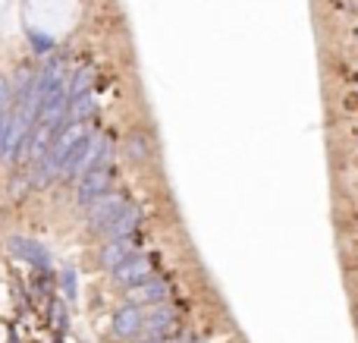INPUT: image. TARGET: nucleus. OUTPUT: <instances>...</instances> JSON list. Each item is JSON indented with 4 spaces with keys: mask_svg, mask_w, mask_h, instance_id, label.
I'll return each mask as SVG.
<instances>
[{
    "mask_svg": "<svg viewBox=\"0 0 358 343\" xmlns=\"http://www.w3.org/2000/svg\"><path fill=\"white\" fill-rule=\"evenodd\" d=\"M85 136H88L85 123H66V126H63V130L57 132V139L50 142V148L44 151V158L35 164V174H31V180H29L31 186L44 189V186H50L54 180H60L63 164H66L69 155H73V151L85 142Z\"/></svg>",
    "mask_w": 358,
    "mask_h": 343,
    "instance_id": "nucleus-1",
    "label": "nucleus"
},
{
    "mask_svg": "<svg viewBox=\"0 0 358 343\" xmlns=\"http://www.w3.org/2000/svg\"><path fill=\"white\" fill-rule=\"evenodd\" d=\"M107 148H110V139H107L101 130H92V132L85 136V142H82L79 148L69 155V161L63 164L60 180H63V183H79L82 176L88 174V170L98 167L101 158L107 155Z\"/></svg>",
    "mask_w": 358,
    "mask_h": 343,
    "instance_id": "nucleus-2",
    "label": "nucleus"
},
{
    "mask_svg": "<svg viewBox=\"0 0 358 343\" xmlns=\"http://www.w3.org/2000/svg\"><path fill=\"white\" fill-rule=\"evenodd\" d=\"M113 180H117V167H113V148H107V155L101 158L98 167H92L79 183H76V205H92L94 199L107 195L113 189Z\"/></svg>",
    "mask_w": 358,
    "mask_h": 343,
    "instance_id": "nucleus-3",
    "label": "nucleus"
},
{
    "mask_svg": "<svg viewBox=\"0 0 358 343\" xmlns=\"http://www.w3.org/2000/svg\"><path fill=\"white\" fill-rule=\"evenodd\" d=\"M157 265H161V255H157V252H136V255H129L120 268H113L110 277L117 287L136 290V287H142L145 281L157 277Z\"/></svg>",
    "mask_w": 358,
    "mask_h": 343,
    "instance_id": "nucleus-4",
    "label": "nucleus"
},
{
    "mask_svg": "<svg viewBox=\"0 0 358 343\" xmlns=\"http://www.w3.org/2000/svg\"><path fill=\"white\" fill-rule=\"evenodd\" d=\"M6 252H10L13 258H19V262H25L29 268L35 271H50L54 268V258H50V249L44 243H38V239L31 237H19V233H13V237H6Z\"/></svg>",
    "mask_w": 358,
    "mask_h": 343,
    "instance_id": "nucleus-5",
    "label": "nucleus"
},
{
    "mask_svg": "<svg viewBox=\"0 0 358 343\" xmlns=\"http://www.w3.org/2000/svg\"><path fill=\"white\" fill-rule=\"evenodd\" d=\"M126 205H129V195H126V192H117V189H110L107 195L94 199L92 205H85V224H88V230H92V233H101L113 218H117L120 211H123Z\"/></svg>",
    "mask_w": 358,
    "mask_h": 343,
    "instance_id": "nucleus-6",
    "label": "nucleus"
},
{
    "mask_svg": "<svg viewBox=\"0 0 358 343\" xmlns=\"http://www.w3.org/2000/svg\"><path fill=\"white\" fill-rule=\"evenodd\" d=\"M179 309L173 302H161V306H151V312H145V331L142 337H173L179 334Z\"/></svg>",
    "mask_w": 358,
    "mask_h": 343,
    "instance_id": "nucleus-7",
    "label": "nucleus"
},
{
    "mask_svg": "<svg viewBox=\"0 0 358 343\" xmlns=\"http://www.w3.org/2000/svg\"><path fill=\"white\" fill-rule=\"evenodd\" d=\"M110 331H113V337H120V340H138L145 331V309L126 300L123 306L113 312Z\"/></svg>",
    "mask_w": 358,
    "mask_h": 343,
    "instance_id": "nucleus-8",
    "label": "nucleus"
},
{
    "mask_svg": "<svg viewBox=\"0 0 358 343\" xmlns=\"http://www.w3.org/2000/svg\"><path fill=\"white\" fill-rule=\"evenodd\" d=\"M142 220H145V211L136 205V202H129V205H126L123 211H120L117 218L98 233V237L104 239V243H110V239H123V237H136V233L142 230Z\"/></svg>",
    "mask_w": 358,
    "mask_h": 343,
    "instance_id": "nucleus-9",
    "label": "nucleus"
},
{
    "mask_svg": "<svg viewBox=\"0 0 358 343\" xmlns=\"http://www.w3.org/2000/svg\"><path fill=\"white\" fill-rule=\"evenodd\" d=\"M129 302H136V306H161V302H170L173 300V284L167 281L164 274L151 277V281H145L142 287L129 290V296H126Z\"/></svg>",
    "mask_w": 358,
    "mask_h": 343,
    "instance_id": "nucleus-10",
    "label": "nucleus"
},
{
    "mask_svg": "<svg viewBox=\"0 0 358 343\" xmlns=\"http://www.w3.org/2000/svg\"><path fill=\"white\" fill-rule=\"evenodd\" d=\"M136 252H138V239H136V237L110 239V243L101 246V252H98V265H101L104 271H113V268H120V265H123L129 255H136Z\"/></svg>",
    "mask_w": 358,
    "mask_h": 343,
    "instance_id": "nucleus-11",
    "label": "nucleus"
},
{
    "mask_svg": "<svg viewBox=\"0 0 358 343\" xmlns=\"http://www.w3.org/2000/svg\"><path fill=\"white\" fill-rule=\"evenodd\" d=\"M123 155L129 164H142L151 158V139L145 136V132H129V136L123 139Z\"/></svg>",
    "mask_w": 358,
    "mask_h": 343,
    "instance_id": "nucleus-12",
    "label": "nucleus"
},
{
    "mask_svg": "<svg viewBox=\"0 0 358 343\" xmlns=\"http://www.w3.org/2000/svg\"><path fill=\"white\" fill-rule=\"evenodd\" d=\"M94 113H98V98H94V92L69 101V123H88Z\"/></svg>",
    "mask_w": 358,
    "mask_h": 343,
    "instance_id": "nucleus-13",
    "label": "nucleus"
},
{
    "mask_svg": "<svg viewBox=\"0 0 358 343\" xmlns=\"http://www.w3.org/2000/svg\"><path fill=\"white\" fill-rule=\"evenodd\" d=\"M94 82H98V69H94V66L76 69V73L69 76V101H73V98H82V94H88V92L94 88Z\"/></svg>",
    "mask_w": 358,
    "mask_h": 343,
    "instance_id": "nucleus-14",
    "label": "nucleus"
},
{
    "mask_svg": "<svg viewBox=\"0 0 358 343\" xmlns=\"http://www.w3.org/2000/svg\"><path fill=\"white\" fill-rule=\"evenodd\" d=\"M69 302L60 300V296H50L48 300V321H50V331H57V337H63L69 328V312H66Z\"/></svg>",
    "mask_w": 358,
    "mask_h": 343,
    "instance_id": "nucleus-15",
    "label": "nucleus"
},
{
    "mask_svg": "<svg viewBox=\"0 0 358 343\" xmlns=\"http://www.w3.org/2000/svg\"><path fill=\"white\" fill-rule=\"evenodd\" d=\"M57 284H60L63 300H66V302L79 300V271H76V268H63L60 274H57Z\"/></svg>",
    "mask_w": 358,
    "mask_h": 343,
    "instance_id": "nucleus-16",
    "label": "nucleus"
},
{
    "mask_svg": "<svg viewBox=\"0 0 358 343\" xmlns=\"http://www.w3.org/2000/svg\"><path fill=\"white\" fill-rule=\"evenodd\" d=\"M29 44H31V50H35L38 57H44V54H50V50L57 48V41L50 35H41L38 29H29Z\"/></svg>",
    "mask_w": 358,
    "mask_h": 343,
    "instance_id": "nucleus-17",
    "label": "nucleus"
},
{
    "mask_svg": "<svg viewBox=\"0 0 358 343\" xmlns=\"http://www.w3.org/2000/svg\"><path fill=\"white\" fill-rule=\"evenodd\" d=\"M10 111H13V82L0 73V117H6Z\"/></svg>",
    "mask_w": 358,
    "mask_h": 343,
    "instance_id": "nucleus-18",
    "label": "nucleus"
},
{
    "mask_svg": "<svg viewBox=\"0 0 358 343\" xmlns=\"http://www.w3.org/2000/svg\"><path fill=\"white\" fill-rule=\"evenodd\" d=\"M3 142H6V117H0V151H3Z\"/></svg>",
    "mask_w": 358,
    "mask_h": 343,
    "instance_id": "nucleus-19",
    "label": "nucleus"
}]
</instances>
